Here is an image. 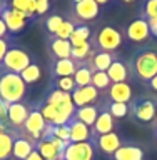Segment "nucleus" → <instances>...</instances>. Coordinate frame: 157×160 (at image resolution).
Instances as JSON below:
<instances>
[{"label":"nucleus","mask_w":157,"mask_h":160,"mask_svg":"<svg viewBox=\"0 0 157 160\" xmlns=\"http://www.w3.org/2000/svg\"><path fill=\"white\" fill-rule=\"evenodd\" d=\"M13 148V133L10 130H0V160L12 158Z\"/></svg>","instance_id":"nucleus-21"},{"label":"nucleus","mask_w":157,"mask_h":160,"mask_svg":"<svg viewBox=\"0 0 157 160\" xmlns=\"http://www.w3.org/2000/svg\"><path fill=\"white\" fill-rule=\"evenodd\" d=\"M74 82L77 87H87L92 85V68L85 63H80L74 73Z\"/></svg>","instance_id":"nucleus-25"},{"label":"nucleus","mask_w":157,"mask_h":160,"mask_svg":"<svg viewBox=\"0 0 157 160\" xmlns=\"http://www.w3.org/2000/svg\"><path fill=\"white\" fill-rule=\"evenodd\" d=\"M120 45H122V33L114 27H102L97 30L94 35V43L92 47L95 50H102V52H115Z\"/></svg>","instance_id":"nucleus-3"},{"label":"nucleus","mask_w":157,"mask_h":160,"mask_svg":"<svg viewBox=\"0 0 157 160\" xmlns=\"http://www.w3.org/2000/svg\"><path fill=\"white\" fill-rule=\"evenodd\" d=\"M74 28H75V23L72 20H64V23L60 25V28L57 30V33H55L54 37L62 38V40H70V37H72V33H74Z\"/></svg>","instance_id":"nucleus-31"},{"label":"nucleus","mask_w":157,"mask_h":160,"mask_svg":"<svg viewBox=\"0 0 157 160\" xmlns=\"http://www.w3.org/2000/svg\"><path fill=\"white\" fill-rule=\"evenodd\" d=\"M107 75H109V78H110V82H112V83L127 82V78H129V67L122 62V60L115 58L112 62V65L109 67V70H107Z\"/></svg>","instance_id":"nucleus-18"},{"label":"nucleus","mask_w":157,"mask_h":160,"mask_svg":"<svg viewBox=\"0 0 157 160\" xmlns=\"http://www.w3.org/2000/svg\"><path fill=\"white\" fill-rule=\"evenodd\" d=\"M155 107H157V103H154L152 100H149L145 97H140L137 100H134L132 113L139 122L150 123L152 120H155Z\"/></svg>","instance_id":"nucleus-7"},{"label":"nucleus","mask_w":157,"mask_h":160,"mask_svg":"<svg viewBox=\"0 0 157 160\" xmlns=\"http://www.w3.org/2000/svg\"><path fill=\"white\" fill-rule=\"evenodd\" d=\"M95 158V143L89 142H70L65 147L64 160H94Z\"/></svg>","instance_id":"nucleus-5"},{"label":"nucleus","mask_w":157,"mask_h":160,"mask_svg":"<svg viewBox=\"0 0 157 160\" xmlns=\"http://www.w3.org/2000/svg\"><path fill=\"white\" fill-rule=\"evenodd\" d=\"M155 122H157V107H155Z\"/></svg>","instance_id":"nucleus-47"},{"label":"nucleus","mask_w":157,"mask_h":160,"mask_svg":"<svg viewBox=\"0 0 157 160\" xmlns=\"http://www.w3.org/2000/svg\"><path fill=\"white\" fill-rule=\"evenodd\" d=\"M114 60H115V55L112 52H102V50L94 48L92 57L85 62V65H89L92 68V72H107Z\"/></svg>","instance_id":"nucleus-13"},{"label":"nucleus","mask_w":157,"mask_h":160,"mask_svg":"<svg viewBox=\"0 0 157 160\" xmlns=\"http://www.w3.org/2000/svg\"><path fill=\"white\" fill-rule=\"evenodd\" d=\"M62 23H64V18L60 17V15H50V17L45 20V27H47L49 33H52V35L57 33V30L60 28Z\"/></svg>","instance_id":"nucleus-35"},{"label":"nucleus","mask_w":157,"mask_h":160,"mask_svg":"<svg viewBox=\"0 0 157 160\" xmlns=\"http://www.w3.org/2000/svg\"><path fill=\"white\" fill-rule=\"evenodd\" d=\"M155 137H157V128H155Z\"/></svg>","instance_id":"nucleus-48"},{"label":"nucleus","mask_w":157,"mask_h":160,"mask_svg":"<svg viewBox=\"0 0 157 160\" xmlns=\"http://www.w3.org/2000/svg\"><path fill=\"white\" fill-rule=\"evenodd\" d=\"M79 65L74 62L72 58H59L55 62V68H54V73L57 77H74L75 70H77Z\"/></svg>","instance_id":"nucleus-23"},{"label":"nucleus","mask_w":157,"mask_h":160,"mask_svg":"<svg viewBox=\"0 0 157 160\" xmlns=\"http://www.w3.org/2000/svg\"><path fill=\"white\" fill-rule=\"evenodd\" d=\"M54 137L70 143V127L67 125H54Z\"/></svg>","instance_id":"nucleus-36"},{"label":"nucleus","mask_w":157,"mask_h":160,"mask_svg":"<svg viewBox=\"0 0 157 160\" xmlns=\"http://www.w3.org/2000/svg\"><path fill=\"white\" fill-rule=\"evenodd\" d=\"M0 18L5 22L10 33H18L20 30L25 28V25L29 22L20 12L13 10L12 7H7L5 3L2 5V8H0Z\"/></svg>","instance_id":"nucleus-6"},{"label":"nucleus","mask_w":157,"mask_h":160,"mask_svg":"<svg viewBox=\"0 0 157 160\" xmlns=\"http://www.w3.org/2000/svg\"><path fill=\"white\" fill-rule=\"evenodd\" d=\"M55 87L59 90H62V92H65V93H72L77 85L74 82V77H60V78L55 80Z\"/></svg>","instance_id":"nucleus-33"},{"label":"nucleus","mask_w":157,"mask_h":160,"mask_svg":"<svg viewBox=\"0 0 157 160\" xmlns=\"http://www.w3.org/2000/svg\"><path fill=\"white\" fill-rule=\"evenodd\" d=\"M34 3H35V15H44L50 8L49 0H34Z\"/></svg>","instance_id":"nucleus-38"},{"label":"nucleus","mask_w":157,"mask_h":160,"mask_svg":"<svg viewBox=\"0 0 157 160\" xmlns=\"http://www.w3.org/2000/svg\"><path fill=\"white\" fill-rule=\"evenodd\" d=\"M40 113H42V117L45 118V122L47 123H54L55 120V115H57V107L52 103H47L45 102L42 105V108H40Z\"/></svg>","instance_id":"nucleus-34"},{"label":"nucleus","mask_w":157,"mask_h":160,"mask_svg":"<svg viewBox=\"0 0 157 160\" xmlns=\"http://www.w3.org/2000/svg\"><path fill=\"white\" fill-rule=\"evenodd\" d=\"M7 33H8L7 25H5V22L0 18V38H5V37H7Z\"/></svg>","instance_id":"nucleus-41"},{"label":"nucleus","mask_w":157,"mask_h":160,"mask_svg":"<svg viewBox=\"0 0 157 160\" xmlns=\"http://www.w3.org/2000/svg\"><path fill=\"white\" fill-rule=\"evenodd\" d=\"M32 63L30 55L22 48H8V52L5 53V57L2 60V67L5 68V72H12V73H22L29 65Z\"/></svg>","instance_id":"nucleus-4"},{"label":"nucleus","mask_w":157,"mask_h":160,"mask_svg":"<svg viewBox=\"0 0 157 160\" xmlns=\"http://www.w3.org/2000/svg\"><path fill=\"white\" fill-rule=\"evenodd\" d=\"M72 102L75 107H85V105H94L99 98V90L94 85H87V87H75V90L70 93Z\"/></svg>","instance_id":"nucleus-9"},{"label":"nucleus","mask_w":157,"mask_h":160,"mask_svg":"<svg viewBox=\"0 0 157 160\" xmlns=\"http://www.w3.org/2000/svg\"><path fill=\"white\" fill-rule=\"evenodd\" d=\"M114 160H144V150L137 145H122L112 155Z\"/></svg>","instance_id":"nucleus-20"},{"label":"nucleus","mask_w":157,"mask_h":160,"mask_svg":"<svg viewBox=\"0 0 157 160\" xmlns=\"http://www.w3.org/2000/svg\"><path fill=\"white\" fill-rule=\"evenodd\" d=\"M95 2H97L99 5H105V3H109L110 0H95Z\"/></svg>","instance_id":"nucleus-44"},{"label":"nucleus","mask_w":157,"mask_h":160,"mask_svg":"<svg viewBox=\"0 0 157 160\" xmlns=\"http://www.w3.org/2000/svg\"><path fill=\"white\" fill-rule=\"evenodd\" d=\"M40 75H42V72H40V67H39V65L30 63L29 67L25 68L22 73H20V77H22V80L25 82V85H27V83H35V82L40 78Z\"/></svg>","instance_id":"nucleus-28"},{"label":"nucleus","mask_w":157,"mask_h":160,"mask_svg":"<svg viewBox=\"0 0 157 160\" xmlns=\"http://www.w3.org/2000/svg\"><path fill=\"white\" fill-rule=\"evenodd\" d=\"M92 85L97 90H109L112 82H110L107 72H92Z\"/></svg>","instance_id":"nucleus-29"},{"label":"nucleus","mask_w":157,"mask_h":160,"mask_svg":"<svg viewBox=\"0 0 157 160\" xmlns=\"http://www.w3.org/2000/svg\"><path fill=\"white\" fill-rule=\"evenodd\" d=\"M124 3H130V2H134V0H122Z\"/></svg>","instance_id":"nucleus-45"},{"label":"nucleus","mask_w":157,"mask_h":160,"mask_svg":"<svg viewBox=\"0 0 157 160\" xmlns=\"http://www.w3.org/2000/svg\"><path fill=\"white\" fill-rule=\"evenodd\" d=\"M125 33H127V38L132 40L135 43L140 42H147L150 37V30H149V23L145 18H135L132 20L127 28H125Z\"/></svg>","instance_id":"nucleus-8"},{"label":"nucleus","mask_w":157,"mask_h":160,"mask_svg":"<svg viewBox=\"0 0 157 160\" xmlns=\"http://www.w3.org/2000/svg\"><path fill=\"white\" fill-rule=\"evenodd\" d=\"M114 127H115V118L110 115L107 110H100L97 120L95 123L90 127V133H92V140L100 137V135H105V133H110L114 132Z\"/></svg>","instance_id":"nucleus-12"},{"label":"nucleus","mask_w":157,"mask_h":160,"mask_svg":"<svg viewBox=\"0 0 157 160\" xmlns=\"http://www.w3.org/2000/svg\"><path fill=\"white\" fill-rule=\"evenodd\" d=\"M109 98L110 102H119V103H127L132 100V87L127 82L112 83L109 87Z\"/></svg>","instance_id":"nucleus-16"},{"label":"nucleus","mask_w":157,"mask_h":160,"mask_svg":"<svg viewBox=\"0 0 157 160\" xmlns=\"http://www.w3.org/2000/svg\"><path fill=\"white\" fill-rule=\"evenodd\" d=\"M99 8L100 5L95 0H80L74 5V17L77 18V22H89L99 15Z\"/></svg>","instance_id":"nucleus-11"},{"label":"nucleus","mask_w":157,"mask_h":160,"mask_svg":"<svg viewBox=\"0 0 157 160\" xmlns=\"http://www.w3.org/2000/svg\"><path fill=\"white\" fill-rule=\"evenodd\" d=\"M25 160H44V158H42V155L39 153V150H37V148H34V152L30 153Z\"/></svg>","instance_id":"nucleus-42"},{"label":"nucleus","mask_w":157,"mask_h":160,"mask_svg":"<svg viewBox=\"0 0 157 160\" xmlns=\"http://www.w3.org/2000/svg\"><path fill=\"white\" fill-rule=\"evenodd\" d=\"M25 90H27V85L18 73L3 72L0 75V98L8 105L22 102V98L25 97Z\"/></svg>","instance_id":"nucleus-1"},{"label":"nucleus","mask_w":157,"mask_h":160,"mask_svg":"<svg viewBox=\"0 0 157 160\" xmlns=\"http://www.w3.org/2000/svg\"><path fill=\"white\" fill-rule=\"evenodd\" d=\"M8 42L5 38H0V65H2V60H3V57H5V53L8 52Z\"/></svg>","instance_id":"nucleus-39"},{"label":"nucleus","mask_w":157,"mask_h":160,"mask_svg":"<svg viewBox=\"0 0 157 160\" xmlns=\"http://www.w3.org/2000/svg\"><path fill=\"white\" fill-rule=\"evenodd\" d=\"M147 85H149V87L154 90V92H157V75H154V77L149 80V82H147Z\"/></svg>","instance_id":"nucleus-43"},{"label":"nucleus","mask_w":157,"mask_h":160,"mask_svg":"<svg viewBox=\"0 0 157 160\" xmlns=\"http://www.w3.org/2000/svg\"><path fill=\"white\" fill-rule=\"evenodd\" d=\"M50 47H52L54 55L59 58H70L72 57V43L69 40H62L57 37H52V42H50Z\"/></svg>","instance_id":"nucleus-22"},{"label":"nucleus","mask_w":157,"mask_h":160,"mask_svg":"<svg viewBox=\"0 0 157 160\" xmlns=\"http://www.w3.org/2000/svg\"><path fill=\"white\" fill-rule=\"evenodd\" d=\"M10 7L24 15L27 20H30L35 15V3L34 0H10Z\"/></svg>","instance_id":"nucleus-27"},{"label":"nucleus","mask_w":157,"mask_h":160,"mask_svg":"<svg viewBox=\"0 0 157 160\" xmlns=\"http://www.w3.org/2000/svg\"><path fill=\"white\" fill-rule=\"evenodd\" d=\"M147 23H149L150 35H154V37H157V18H149V20H147Z\"/></svg>","instance_id":"nucleus-40"},{"label":"nucleus","mask_w":157,"mask_h":160,"mask_svg":"<svg viewBox=\"0 0 157 160\" xmlns=\"http://www.w3.org/2000/svg\"><path fill=\"white\" fill-rule=\"evenodd\" d=\"M72 2H74V5H75V3H79V2H80V0H72Z\"/></svg>","instance_id":"nucleus-46"},{"label":"nucleus","mask_w":157,"mask_h":160,"mask_svg":"<svg viewBox=\"0 0 157 160\" xmlns=\"http://www.w3.org/2000/svg\"><path fill=\"white\" fill-rule=\"evenodd\" d=\"M132 68L140 80L149 82L154 75H157V52L150 48L137 52L132 60Z\"/></svg>","instance_id":"nucleus-2"},{"label":"nucleus","mask_w":157,"mask_h":160,"mask_svg":"<svg viewBox=\"0 0 157 160\" xmlns=\"http://www.w3.org/2000/svg\"><path fill=\"white\" fill-rule=\"evenodd\" d=\"M99 113H100L99 105H85V107H79L75 110V118L79 122L85 123L87 127H92L99 117Z\"/></svg>","instance_id":"nucleus-19"},{"label":"nucleus","mask_w":157,"mask_h":160,"mask_svg":"<svg viewBox=\"0 0 157 160\" xmlns=\"http://www.w3.org/2000/svg\"><path fill=\"white\" fill-rule=\"evenodd\" d=\"M69 127H70V142H89V140H92L90 127L79 122L75 117L69 122Z\"/></svg>","instance_id":"nucleus-17"},{"label":"nucleus","mask_w":157,"mask_h":160,"mask_svg":"<svg viewBox=\"0 0 157 160\" xmlns=\"http://www.w3.org/2000/svg\"><path fill=\"white\" fill-rule=\"evenodd\" d=\"M105 110H107L114 118H122L129 113V105L127 103H119V102H109Z\"/></svg>","instance_id":"nucleus-30"},{"label":"nucleus","mask_w":157,"mask_h":160,"mask_svg":"<svg viewBox=\"0 0 157 160\" xmlns=\"http://www.w3.org/2000/svg\"><path fill=\"white\" fill-rule=\"evenodd\" d=\"M92 142L95 143V147H99L100 152H104V153H107V155H114L120 147H122V140H120V137L115 132L100 135V137L94 138Z\"/></svg>","instance_id":"nucleus-14"},{"label":"nucleus","mask_w":157,"mask_h":160,"mask_svg":"<svg viewBox=\"0 0 157 160\" xmlns=\"http://www.w3.org/2000/svg\"><path fill=\"white\" fill-rule=\"evenodd\" d=\"M70 98V93H65V92H62V90H59V88H55V90H52L49 95H47V98H45V102L47 103H52V105H60V103H64L65 100H69Z\"/></svg>","instance_id":"nucleus-32"},{"label":"nucleus","mask_w":157,"mask_h":160,"mask_svg":"<svg viewBox=\"0 0 157 160\" xmlns=\"http://www.w3.org/2000/svg\"><path fill=\"white\" fill-rule=\"evenodd\" d=\"M90 33H92V32H90V28H89L85 23H77V25H75L74 33H72V37H70L69 42L72 43V47H79V45L89 42Z\"/></svg>","instance_id":"nucleus-26"},{"label":"nucleus","mask_w":157,"mask_h":160,"mask_svg":"<svg viewBox=\"0 0 157 160\" xmlns=\"http://www.w3.org/2000/svg\"><path fill=\"white\" fill-rule=\"evenodd\" d=\"M2 5H3V3H0V8H2Z\"/></svg>","instance_id":"nucleus-49"},{"label":"nucleus","mask_w":157,"mask_h":160,"mask_svg":"<svg viewBox=\"0 0 157 160\" xmlns=\"http://www.w3.org/2000/svg\"><path fill=\"white\" fill-rule=\"evenodd\" d=\"M92 52H94V47L90 42H85L82 45H79V47H72V58L77 65L80 63H85L87 60L92 57Z\"/></svg>","instance_id":"nucleus-24"},{"label":"nucleus","mask_w":157,"mask_h":160,"mask_svg":"<svg viewBox=\"0 0 157 160\" xmlns=\"http://www.w3.org/2000/svg\"><path fill=\"white\" fill-rule=\"evenodd\" d=\"M30 113L29 107L22 102H17V103H10L8 105V127L10 130H20L24 127L25 120H27Z\"/></svg>","instance_id":"nucleus-10"},{"label":"nucleus","mask_w":157,"mask_h":160,"mask_svg":"<svg viewBox=\"0 0 157 160\" xmlns=\"http://www.w3.org/2000/svg\"><path fill=\"white\" fill-rule=\"evenodd\" d=\"M144 15H145V20L157 18V0H145Z\"/></svg>","instance_id":"nucleus-37"},{"label":"nucleus","mask_w":157,"mask_h":160,"mask_svg":"<svg viewBox=\"0 0 157 160\" xmlns=\"http://www.w3.org/2000/svg\"><path fill=\"white\" fill-rule=\"evenodd\" d=\"M34 148H35V145L29 138H25L18 133H13V148H12V158L13 160H25L34 152Z\"/></svg>","instance_id":"nucleus-15"}]
</instances>
